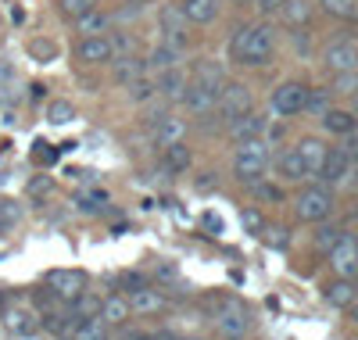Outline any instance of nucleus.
<instances>
[{
    "instance_id": "2",
    "label": "nucleus",
    "mask_w": 358,
    "mask_h": 340,
    "mask_svg": "<svg viewBox=\"0 0 358 340\" xmlns=\"http://www.w3.org/2000/svg\"><path fill=\"white\" fill-rule=\"evenodd\" d=\"M268 165H273V150H268L265 136L236 143V150H233V179L241 183V187H255L258 179H265Z\"/></svg>"
},
{
    "instance_id": "3",
    "label": "nucleus",
    "mask_w": 358,
    "mask_h": 340,
    "mask_svg": "<svg viewBox=\"0 0 358 340\" xmlns=\"http://www.w3.org/2000/svg\"><path fill=\"white\" fill-rule=\"evenodd\" d=\"M334 208H337L334 190L322 187V183H312V187H305L301 194L294 197V215H297L301 222H312V226L334 219Z\"/></svg>"
},
{
    "instance_id": "46",
    "label": "nucleus",
    "mask_w": 358,
    "mask_h": 340,
    "mask_svg": "<svg viewBox=\"0 0 358 340\" xmlns=\"http://www.w3.org/2000/svg\"><path fill=\"white\" fill-rule=\"evenodd\" d=\"M104 204H108V194H101V190H97V194H83V197H79V211H90V215H97Z\"/></svg>"
},
{
    "instance_id": "53",
    "label": "nucleus",
    "mask_w": 358,
    "mask_h": 340,
    "mask_svg": "<svg viewBox=\"0 0 358 340\" xmlns=\"http://www.w3.org/2000/svg\"><path fill=\"white\" fill-rule=\"evenodd\" d=\"M348 312H351V323H355V326H358V297H355V301H351V308H348Z\"/></svg>"
},
{
    "instance_id": "38",
    "label": "nucleus",
    "mask_w": 358,
    "mask_h": 340,
    "mask_svg": "<svg viewBox=\"0 0 358 340\" xmlns=\"http://www.w3.org/2000/svg\"><path fill=\"white\" fill-rule=\"evenodd\" d=\"M330 101H334V90H330V86H308V101H305V111H312V115H322L326 108H334Z\"/></svg>"
},
{
    "instance_id": "7",
    "label": "nucleus",
    "mask_w": 358,
    "mask_h": 340,
    "mask_svg": "<svg viewBox=\"0 0 358 340\" xmlns=\"http://www.w3.org/2000/svg\"><path fill=\"white\" fill-rule=\"evenodd\" d=\"M72 57H76V65H83V69H104V65H111V57H115L111 36H76Z\"/></svg>"
},
{
    "instance_id": "21",
    "label": "nucleus",
    "mask_w": 358,
    "mask_h": 340,
    "mask_svg": "<svg viewBox=\"0 0 358 340\" xmlns=\"http://www.w3.org/2000/svg\"><path fill=\"white\" fill-rule=\"evenodd\" d=\"M265 129H268V118L262 115V111H248V115H241V118H233L229 126H226V136L233 140V143H241V140H255V136H265Z\"/></svg>"
},
{
    "instance_id": "28",
    "label": "nucleus",
    "mask_w": 358,
    "mask_h": 340,
    "mask_svg": "<svg viewBox=\"0 0 358 340\" xmlns=\"http://www.w3.org/2000/svg\"><path fill=\"white\" fill-rule=\"evenodd\" d=\"M101 319L111 326V330H118V326H126L129 319H133V312H129V301H126V294H108L104 297V304H101Z\"/></svg>"
},
{
    "instance_id": "24",
    "label": "nucleus",
    "mask_w": 358,
    "mask_h": 340,
    "mask_svg": "<svg viewBox=\"0 0 358 340\" xmlns=\"http://www.w3.org/2000/svg\"><path fill=\"white\" fill-rule=\"evenodd\" d=\"M276 176L283 183H308L312 179L308 169H305V162H301V154H297V147H283L276 154Z\"/></svg>"
},
{
    "instance_id": "4",
    "label": "nucleus",
    "mask_w": 358,
    "mask_h": 340,
    "mask_svg": "<svg viewBox=\"0 0 358 340\" xmlns=\"http://www.w3.org/2000/svg\"><path fill=\"white\" fill-rule=\"evenodd\" d=\"M255 108V94H251V86L248 83H226L222 90H219V101H215V118L222 122V129L229 126L233 118H241V115H248Z\"/></svg>"
},
{
    "instance_id": "8",
    "label": "nucleus",
    "mask_w": 358,
    "mask_h": 340,
    "mask_svg": "<svg viewBox=\"0 0 358 340\" xmlns=\"http://www.w3.org/2000/svg\"><path fill=\"white\" fill-rule=\"evenodd\" d=\"M305 101H308V86L301 79H287L273 90V115L280 118H294V115H305Z\"/></svg>"
},
{
    "instance_id": "18",
    "label": "nucleus",
    "mask_w": 358,
    "mask_h": 340,
    "mask_svg": "<svg viewBox=\"0 0 358 340\" xmlns=\"http://www.w3.org/2000/svg\"><path fill=\"white\" fill-rule=\"evenodd\" d=\"M108 69H111V83H115V86H129L133 79L147 76V61H143L140 50H133V54H115Z\"/></svg>"
},
{
    "instance_id": "56",
    "label": "nucleus",
    "mask_w": 358,
    "mask_h": 340,
    "mask_svg": "<svg viewBox=\"0 0 358 340\" xmlns=\"http://www.w3.org/2000/svg\"><path fill=\"white\" fill-rule=\"evenodd\" d=\"M355 215H358V201H355Z\"/></svg>"
},
{
    "instance_id": "32",
    "label": "nucleus",
    "mask_w": 358,
    "mask_h": 340,
    "mask_svg": "<svg viewBox=\"0 0 358 340\" xmlns=\"http://www.w3.org/2000/svg\"><path fill=\"white\" fill-rule=\"evenodd\" d=\"M122 90H126V101L136 104V108H143L147 101H155V97H158V86H155V76H151V72L140 76V79H133V83L122 86Z\"/></svg>"
},
{
    "instance_id": "43",
    "label": "nucleus",
    "mask_w": 358,
    "mask_h": 340,
    "mask_svg": "<svg viewBox=\"0 0 358 340\" xmlns=\"http://www.w3.org/2000/svg\"><path fill=\"white\" fill-rule=\"evenodd\" d=\"M334 94H344V97H355L358 94V69L355 72H341V76H334Z\"/></svg>"
},
{
    "instance_id": "50",
    "label": "nucleus",
    "mask_w": 358,
    "mask_h": 340,
    "mask_svg": "<svg viewBox=\"0 0 358 340\" xmlns=\"http://www.w3.org/2000/svg\"><path fill=\"white\" fill-rule=\"evenodd\" d=\"M194 187H197V194H212V190L219 187V179H215V172H201Z\"/></svg>"
},
{
    "instance_id": "10",
    "label": "nucleus",
    "mask_w": 358,
    "mask_h": 340,
    "mask_svg": "<svg viewBox=\"0 0 358 340\" xmlns=\"http://www.w3.org/2000/svg\"><path fill=\"white\" fill-rule=\"evenodd\" d=\"M322 69L330 76H341V72H355L358 69V43L341 36V40H330L322 47Z\"/></svg>"
},
{
    "instance_id": "44",
    "label": "nucleus",
    "mask_w": 358,
    "mask_h": 340,
    "mask_svg": "<svg viewBox=\"0 0 358 340\" xmlns=\"http://www.w3.org/2000/svg\"><path fill=\"white\" fill-rule=\"evenodd\" d=\"M241 222H244L248 233H255V236H262V229L268 226V222L262 219V211H258V208H244V211H241Z\"/></svg>"
},
{
    "instance_id": "36",
    "label": "nucleus",
    "mask_w": 358,
    "mask_h": 340,
    "mask_svg": "<svg viewBox=\"0 0 358 340\" xmlns=\"http://www.w3.org/2000/svg\"><path fill=\"white\" fill-rule=\"evenodd\" d=\"M104 0H57V15L62 18H69V22H76L79 15H86V11H94V8H101Z\"/></svg>"
},
{
    "instance_id": "6",
    "label": "nucleus",
    "mask_w": 358,
    "mask_h": 340,
    "mask_svg": "<svg viewBox=\"0 0 358 340\" xmlns=\"http://www.w3.org/2000/svg\"><path fill=\"white\" fill-rule=\"evenodd\" d=\"M43 287L54 294L57 304H76L83 297V290L90 287V280H86L83 269H54V272H47Z\"/></svg>"
},
{
    "instance_id": "55",
    "label": "nucleus",
    "mask_w": 358,
    "mask_h": 340,
    "mask_svg": "<svg viewBox=\"0 0 358 340\" xmlns=\"http://www.w3.org/2000/svg\"><path fill=\"white\" fill-rule=\"evenodd\" d=\"M179 340H197V337H179Z\"/></svg>"
},
{
    "instance_id": "1",
    "label": "nucleus",
    "mask_w": 358,
    "mask_h": 340,
    "mask_svg": "<svg viewBox=\"0 0 358 340\" xmlns=\"http://www.w3.org/2000/svg\"><path fill=\"white\" fill-rule=\"evenodd\" d=\"M276 54V29L268 22H248L229 36V61L241 69H262Z\"/></svg>"
},
{
    "instance_id": "14",
    "label": "nucleus",
    "mask_w": 358,
    "mask_h": 340,
    "mask_svg": "<svg viewBox=\"0 0 358 340\" xmlns=\"http://www.w3.org/2000/svg\"><path fill=\"white\" fill-rule=\"evenodd\" d=\"M212 323H215V333H219L222 340H244L248 330H251V316H248V308H244L241 301H233L226 312H219Z\"/></svg>"
},
{
    "instance_id": "54",
    "label": "nucleus",
    "mask_w": 358,
    "mask_h": 340,
    "mask_svg": "<svg viewBox=\"0 0 358 340\" xmlns=\"http://www.w3.org/2000/svg\"><path fill=\"white\" fill-rule=\"evenodd\" d=\"M233 4H236V8H244V4H251V0H233Z\"/></svg>"
},
{
    "instance_id": "25",
    "label": "nucleus",
    "mask_w": 358,
    "mask_h": 340,
    "mask_svg": "<svg viewBox=\"0 0 358 340\" xmlns=\"http://www.w3.org/2000/svg\"><path fill=\"white\" fill-rule=\"evenodd\" d=\"M162 169L169 176H183L194 169V150L187 147V140H176V143L162 147Z\"/></svg>"
},
{
    "instance_id": "33",
    "label": "nucleus",
    "mask_w": 358,
    "mask_h": 340,
    "mask_svg": "<svg viewBox=\"0 0 358 340\" xmlns=\"http://www.w3.org/2000/svg\"><path fill=\"white\" fill-rule=\"evenodd\" d=\"M72 340H111V326L101 316H90L79 323V330L72 333Z\"/></svg>"
},
{
    "instance_id": "42",
    "label": "nucleus",
    "mask_w": 358,
    "mask_h": 340,
    "mask_svg": "<svg viewBox=\"0 0 358 340\" xmlns=\"http://www.w3.org/2000/svg\"><path fill=\"white\" fill-rule=\"evenodd\" d=\"M262 240H265L268 247H276V251H287V247H290L287 226H265V229H262Z\"/></svg>"
},
{
    "instance_id": "39",
    "label": "nucleus",
    "mask_w": 358,
    "mask_h": 340,
    "mask_svg": "<svg viewBox=\"0 0 358 340\" xmlns=\"http://www.w3.org/2000/svg\"><path fill=\"white\" fill-rule=\"evenodd\" d=\"M101 304H104V297L86 287L83 297H79L76 304H69V308H76V316H79V319H90V316H101Z\"/></svg>"
},
{
    "instance_id": "35",
    "label": "nucleus",
    "mask_w": 358,
    "mask_h": 340,
    "mask_svg": "<svg viewBox=\"0 0 358 340\" xmlns=\"http://www.w3.org/2000/svg\"><path fill=\"white\" fill-rule=\"evenodd\" d=\"M147 283H151V276H147L143 269H118L115 272V287L122 290V294H133V290H140Z\"/></svg>"
},
{
    "instance_id": "26",
    "label": "nucleus",
    "mask_w": 358,
    "mask_h": 340,
    "mask_svg": "<svg viewBox=\"0 0 358 340\" xmlns=\"http://www.w3.org/2000/svg\"><path fill=\"white\" fill-rule=\"evenodd\" d=\"M190 79H197V83H204V86H212V90H222V86L229 83L226 65H222V61H215V57H201L197 65L190 69Z\"/></svg>"
},
{
    "instance_id": "15",
    "label": "nucleus",
    "mask_w": 358,
    "mask_h": 340,
    "mask_svg": "<svg viewBox=\"0 0 358 340\" xmlns=\"http://www.w3.org/2000/svg\"><path fill=\"white\" fill-rule=\"evenodd\" d=\"M155 76V86H158V97L169 101V104H179L187 94V83H190V72L183 65H172V69H162V72H151Z\"/></svg>"
},
{
    "instance_id": "57",
    "label": "nucleus",
    "mask_w": 358,
    "mask_h": 340,
    "mask_svg": "<svg viewBox=\"0 0 358 340\" xmlns=\"http://www.w3.org/2000/svg\"><path fill=\"white\" fill-rule=\"evenodd\" d=\"M355 283H358V280H355Z\"/></svg>"
},
{
    "instance_id": "13",
    "label": "nucleus",
    "mask_w": 358,
    "mask_h": 340,
    "mask_svg": "<svg viewBox=\"0 0 358 340\" xmlns=\"http://www.w3.org/2000/svg\"><path fill=\"white\" fill-rule=\"evenodd\" d=\"M187 129H190V122L183 115H176V111H165L162 118H155L151 126H147V136H151V143L162 150L176 140H187Z\"/></svg>"
},
{
    "instance_id": "27",
    "label": "nucleus",
    "mask_w": 358,
    "mask_h": 340,
    "mask_svg": "<svg viewBox=\"0 0 358 340\" xmlns=\"http://www.w3.org/2000/svg\"><path fill=\"white\" fill-rule=\"evenodd\" d=\"M294 147H297V154H301V162H305L308 176L315 179L319 169H322V162H326V150H330V147H326L319 136H305V140H297Z\"/></svg>"
},
{
    "instance_id": "20",
    "label": "nucleus",
    "mask_w": 358,
    "mask_h": 340,
    "mask_svg": "<svg viewBox=\"0 0 358 340\" xmlns=\"http://www.w3.org/2000/svg\"><path fill=\"white\" fill-rule=\"evenodd\" d=\"M179 11H183V18L190 22V29H204V25L219 22L222 0H179Z\"/></svg>"
},
{
    "instance_id": "30",
    "label": "nucleus",
    "mask_w": 358,
    "mask_h": 340,
    "mask_svg": "<svg viewBox=\"0 0 358 340\" xmlns=\"http://www.w3.org/2000/svg\"><path fill=\"white\" fill-rule=\"evenodd\" d=\"M143 61H147V72H162V69H172V65H183V50H176L172 43L158 40Z\"/></svg>"
},
{
    "instance_id": "19",
    "label": "nucleus",
    "mask_w": 358,
    "mask_h": 340,
    "mask_svg": "<svg viewBox=\"0 0 358 340\" xmlns=\"http://www.w3.org/2000/svg\"><path fill=\"white\" fill-rule=\"evenodd\" d=\"M126 301H129V312L133 316H158V312H165V308H169V297L155 283H147V287L126 294Z\"/></svg>"
},
{
    "instance_id": "47",
    "label": "nucleus",
    "mask_w": 358,
    "mask_h": 340,
    "mask_svg": "<svg viewBox=\"0 0 358 340\" xmlns=\"http://www.w3.org/2000/svg\"><path fill=\"white\" fill-rule=\"evenodd\" d=\"M18 219H22L18 204H15V201H4V197H0V226H15Z\"/></svg>"
},
{
    "instance_id": "17",
    "label": "nucleus",
    "mask_w": 358,
    "mask_h": 340,
    "mask_svg": "<svg viewBox=\"0 0 358 340\" xmlns=\"http://www.w3.org/2000/svg\"><path fill=\"white\" fill-rule=\"evenodd\" d=\"M215 101H219V90H212V86H204V83L190 79V83H187V94H183V101H179V104L187 108V115L204 118V115L215 111Z\"/></svg>"
},
{
    "instance_id": "37",
    "label": "nucleus",
    "mask_w": 358,
    "mask_h": 340,
    "mask_svg": "<svg viewBox=\"0 0 358 340\" xmlns=\"http://www.w3.org/2000/svg\"><path fill=\"white\" fill-rule=\"evenodd\" d=\"M344 236V229L337 226V222H330V219H326V222H315V247H319V251H330V247L337 243Z\"/></svg>"
},
{
    "instance_id": "9",
    "label": "nucleus",
    "mask_w": 358,
    "mask_h": 340,
    "mask_svg": "<svg viewBox=\"0 0 358 340\" xmlns=\"http://www.w3.org/2000/svg\"><path fill=\"white\" fill-rule=\"evenodd\" d=\"M326 258H330L334 276H341V280H358V236L355 233H344L330 251H326Z\"/></svg>"
},
{
    "instance_id": "34",
    "label": "nucleus",
    "mask_w": 358,
    "mask_h": 340,
    "mask_svg": "<svg viewBox=\"0 0 358 340\" xmlns=\"http://www.w3.org/2000/svg\"><path fill=\"white\" fill-rule=\"evenodd\" d=\"M319 8L337 22H358V0H319Z\"/></svg>"
},
{
    "instance_id": "40",
    "label": "nucleus",
    "mask_w": 358,
    "mask_h": 340,
    "mask_svg": "<svg viewBox=\"0 0 358 340\" xmlns=\"http://www.w3.org/2000/svg\"><path fill=\"white\" fill-rule=\"evenodd\" d=\"M72 118H76V104L72 101H50L47 104V122L50 126H69Z\"/></svg>"
},
{
    "instance_id": "48",
    "label": "nucleus",
    "mask_w": 358,
    "mask_h": 340,
    "mask_svg": "<svg viewBox=\"0 0 358 340\" xmlns=\"http://www.w3.org/2000/svg\"><path fill=\"white\" fill-rule=\"evenodd\" d=\"M251 4L258 8V15H262V18H273V15H280L283 0H251Z\"/></svg>"
},
{
    "instance_id": "41",
    "label": "nucleus",
    "mask_w": 358,
    "mask_h": 340,
    "mask_svg": "<svg viewBox=\"0 0 358 340\" xmlns=\"http://www.w3.org/2000/svg\"><path fill=\"white\" fill-rule=\"evenodd\" d=\"M147 276H151V283H165V287H169V283L179 280V265H176V262H155Z\"/></svg>"
},
{
    "instance_id": "45",
    "label": "nucleus",
    "mask_w": 358,
    "mask_h": 340,
    "mask_svg": "<svg viewBox=\"0 0 358 340\" xmlns=\"http://www.w3.org/2000/svg\"><path fill=\"white\" fill-rule=\"evenodd\" d=\"M50 190H54V179L50 176H33V179H29V187H25L29 197H47Z\"/></svg>"
},
{
    "instance_id": "16",
    "label": "nucleus",
    "mask_w": 358,
    "mask_h": 340,
    "mask_svg": "<svg viewBox=\"0 0 358 340\" xmlns=\"http://www.w3.org/2000/svg\"><path fill=\"white\" fill-rule=\"evenodd\" d=\"M40 323H43V333H50V337H57V340H72V333L79 330V316H76V308H69V304H54L50 312H43L40 316Z\"/></svg>"
},
{
    "instance_id": "52",
    "label": "nucleus",
    "mask_w": 358,
    "mask_h": 340,
    "mask_svg": "<svg viewBox=\"0 0 358 340\" xmlns=\"http://www.w3.org/2000/svg\"><path fill=\"white\" fill-rule=\"evenodd\" d=\"M151 340H179L176 330H151Z\"/></svg>"
},
{
    "instance_id": "23",
    "label": "nucleus",
    "mask_w": 358,
    "mask_h": 340,
    "mask_svg": "<svg viewBox=\"0 0 358 340\" xmlns=\"http://www.w3.org/2000/svg\"><path fill=\"white\" fill-rule=\"evenodd\" d=\"M319 126L330 136H351V133H358V115L351 108H326L319 115Z\"/></svg>"
},
{
    "instance_id": "22",
    "label": "nucleus",
    "mask_w": 358,
    "mask_h": 340,
    "mask_svg": "<svg viewBox=\"0 0 358 340\" xmlns=\"http://www.w3.org/2000/svg\"><path fill=\"white\" fill-rule=\"evenodd\" d=\"M76 29V36H108L111 29H115V11H104V8H94V11H86L72 22Z\"/></svg>"
},
{
    "instance_id": "31",
    "label": "nucleus",
    "mask_w": 358,
    "mask_h": 340,
    "mask_svg": "<svg viewBox=\"0 0 358 340\" xmlns=\"http://www.w3.org/2000/svg\"><path fill=\"white\" fill-rule=\"evenodd\" d=\"M322 297H326V304L344 308V312H348V308H351V301L358 297V283H355V280H341V276H337L334 283H326Z\"/></svg>"
},
{
    "instance_id": "51",
    "label": "nucleus",
    "mask_w": 358,
    "mask_h": 340,
    "mask_svg": "<svg viewBox=\"0 0 358 340\" xmlns=\"http://www.w3.org/2000/svg\"><path fill=\"white\" fill-rule=\"evenodd\" d=\"M348 154H351V162L358 165V133H351V136H344V143H341Z\"/></svg>"
},
{
    "instance_id": "12",
    "label": "nucleus",
    "mask_w": 358,
    "mask_h": 340,
    "mask_svg": "<svg viewBox=\"0 0 358 340\" xmlns=\"http://www.w3.org/2000/svg\"><path fill=\"white\" fill-rule=\"evenodd\" d=\"M4 330L18 340H33L43 333V323H40V312L33 304H15L4 312Z\"/></svg>"
},
{
    "instance_id": "11",
    "label": "nucleus",
    "mask_w": 358,
    "mask_h": 340,
    "mask_svg": "<svg viewBox=\"0 0 358 340\" xmlns=\"http://www.w3.org/2000/svg\"><path fill=\"white\" fill-rule=\"evenodd\" d=\"M190 22L183 18V11H179V4H165L162 11H158V33H162V40L165 43H172L176 50H187V43H190Z\"/></svg>"
},
{
    "instance_id": "29",
    "label": "nucleus",
    "mask_w": 358,
    "mask_h": 340,
    "mask_svg": "<svg viewBox=\"0 0 358 340\" xmlns=\"http://www.w3.org/2000/svg\"><path fill=\"white\" fill-rule=\"evenodd\" d=\"M312 15H315L312 0H283V8H280V18H283V25H290V29H308Z\"/></svg>"
},
{
    "instance_id": "49",
    "label": "nucleus",
    "mask_w": 358,
    "mask_h": 340,
    "mask_svg": "<svg viewBox=\"0 0 358 340\" xmlns=\"http://www.w3.org/2000/svg\"><path fill=\"white\" fill-rule=\"evenodd\" d=\"M118 340H151V330H136V326H118Z\"/></svg>"
},
{
    "instance_id": "5",
    "label": "nucleus",
    "mask_w": 358,
    "mask_h": 340,
    "mask_svg": "<svg viewBox=\"0 0 358 340\" xmlns=\"http://www.w3.org/2000/svg\"><path fill=\"white\" fill-rule=\"evenodd\" d=\"M355 176H358V165L351 162V154L344 147H330V150H326V162H322L319 176H315V183H322V187L334 190V187H351Z\"/></svg>"
}]
</instances>
